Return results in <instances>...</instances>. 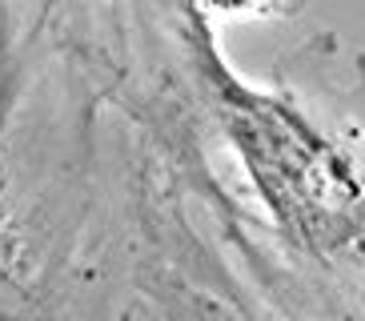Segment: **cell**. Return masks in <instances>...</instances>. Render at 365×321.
Instances as JSON below:
<instances>
[{"mask_svg": "<svg viewBox=\"0 0 365 321\" xmlns=\"http://www.w3.org/2000/svg\"><path fill=\"white\" fill-rule=\"evenodd\" d=\"M197 64L209 76L229 141L285 233L322 261H354L365 269V181L354 160L333 149L297 108L237 81L209 36L197 41Z\"/></svg>", "mask_w": 365, "mask_h": 321, "instance_id": "1", "label": "cell"}, {"mask_svg": "<svg viewBox=\"0 0 365 321\" xmlns=\"http://www.w3.org/2000/svg\"><path fill=\"white\" fill-rule=\"evenodd\" d=\"M16 88H21V61H16V41H12L9 16H4V4H0V145H4L9 117L16 108ZM0 169H4V160H0Z\"/></svg>", "mask_w": 365, "mask_h": 321, "instance_id": "2", "label": "cell"}]
</instances>
